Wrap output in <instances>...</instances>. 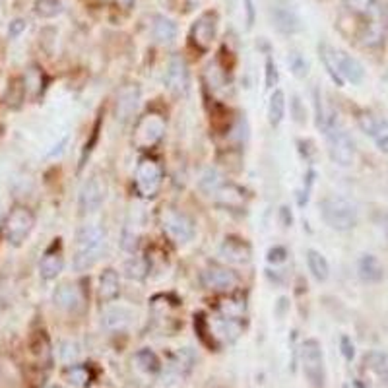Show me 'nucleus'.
I'll return each instance as SVG.
<instances>
[{"mask_svg":"<svg viewBox=\"0 0 388 388\" xmlns=\"http://www.w3.org/2000/svg\"><path fill=\"white\" fill-rule=\"evenodd\" d=\"M107 245V233L99 223H85L78 229L74 241V261L72 266L76 272H85L102 258Z\"/></svg>","mask_w":388,"mask_h":388,"instance_id":"nucleus-1","label":"nucleus"},{"mask_svg":"<svg viewBox=\"0 0 388 388\" xmlns=\"http://www.w3.org/2000/svg\"><path fill=\"white\" fill-rule=\"evenodd\" d=\"M321 216L336 231H349L357 226V208L344 196H326L321 202Z\"/></svg>","mask_w":388,"mask_h":388,"instance_id":"nucleus-2","label":"nucleus"},{"mask_svg":"<svg viewBox=\"0 0 388 388\" xmlns=\"http://www.w3.org/2000/svg\"><path fill=\"white\" fill-rule=\"evenodd\" d=\"M322 132L328 140V152L334 163L342 165V167H349L355 160V144L352 136L347 134L346 128L342 127L332 115L326 123V127L322 128Z\"/></svg>","mask_w":388,"mask_h":388,"instance_id":"nucleus-3","label":"nucleus"},{"mask_svg":"<svg viewBox=\"0 0 388 388\" xmlns=\"http://www.w3.org/2000/svg\"><path fill=\"white\" fill-rule=\"evenodd\" d=\"M160 226L163 233L173 241V243H188L194 237V221L185 212L177 210L173 206H163L158 214Z\"/></svg>","mask_w":388,"mask_h":388,"instance_id":"nucleus-4","label":"nucleus"},{"mask_svg":"<svg viewBox=\"0 0 388 388\" xmlns=\"http://www.w3.org/2000/svg\"><path fill=\"white\" fill-rule=\"evenodd\" d=\"M35 216L26 206H14L4 220V237L12 247H20L34 231Z\"/></svg>","mask_w":388,"mask_h":388,"instance_id":"nucleus-5","label":"nucleus"},{"mask_svg":"<svg viewBox=\"0 0 388 388\" xmlns=\"http://www.w3.org/2000/svg\"><path fill=\"white\" fill-rule=\"evenodd\" d=\"M301 365L307 380L314 388H322L324 384V355L322 347L317 340H305L301 344Z\"/></svg>","mask_w":388,"mask_h":388,"instance_id":"nucleus-6","label":"nucleus"},{"mask_svg":"<svg viewBox=\"0 0 388 388\" xmlns=\"http://www.w3.org/2000/svg\"><path fill=\"white\" fill-rule=\"evenodd\" d=\"M163 134H165V118L158 113H148L138 120L132 142H134L136 148L148 150V148H153L155 144L160 142Z\"/></svg>","mask_w":388,"mask_h":388,"instance_id":"nucleus-7","label":"nucleus"},{"mask_svg":"<svg viewBox=\"0 0 388 388\" xmlns=\"http://www.w3.org/2000/svg\"><path fill=\"white\" fill-rule=\"evenodd\" d=\"M134 183L138 193L142 194L144 198H153L163 183V169L152 158H144L136 167Z\"/></svg>","mask_w":388,"mask_h":388,"instance_id":"nucleus-8","label":"nucleus"},{"mask_svg":"<svg viewBox=\"0 0 388 388\" xmlns=\"http://www.w3.org/2000/svg\"><path fill=\"white\" fill-rule=\"evenodd\" d=\"M107 194V185L99 175H92L85 181L82 188H80V196H78V206L82 214H92V212L99 210V206L105 200Z\"/></svg>","mask_w":388,"mask_h":388,"instance_id":"nucleus-9","label":"nucleus"},{"mask_svg":"<svg viewBox=\"0 0 388 388\" xmlns=\"http://www.w3.org/2000/svg\"><path fill=\"white\" fill-rule=\"evenodd\" d=\"M216 35H218V14L204 12L202 16L194 22L193 29H190V41L196 49L208 51L216 39Z\"/></svg>","mask_w":388,"mask_h":388,"instance_id":"nucleus-10","label":"nucleus"},{"mask_svg":"<svg viewBox=\"0 0 388 388\" xmlns=\"http://www.w3.org/2000/svg\"><path fill=\"white\" fill-rule=\"evenodd\" d=\"M357 123L363 132L377 144L380 152L388 153V120L373 115L369 111H363L357 117Z\"/></svg>","mask_w":388,"mask_h":388,"instance_id":"nucleus-11","label":"nucleus"},{"mask_svg":"<svg viewBox=\"0 0 388 388\" xmlns=\"http://www.w3.org/2000/svg\"><path fill=\"white\" fill-rule=\"evenodd\" d=\"M270 16L272 22H274V27L278 29L279 34L293 35L303 29V22H301V18L297 14V10L286 4V2H276L272 6Z\"/></svg>","mask_w":388,"mask_h":388,"instance_id":"nucleus-12","label":"nucleus"},{"mask_svg":"<svg viewBox=\"0 0 388 388\" xmlns=\"http://www.w3.org/2000/svg\"><path fill=\"white\" fill-rule=\"evenodd\" d=\"M194 365H196V354H194L190 347L177 349L175 354L171 355L167 365H165L163 377L167 379V382H175V380L185 379L186 375H190Z\"/></svg>","mask_w":388,"mask_h":388,"instance_id":"nucleus-13","label":"nucleus"},{"mask_svg":"<svg viewBox=\"0 0 388 388\" xmlns=\"http://www.w3.org/2000/svg\"><path fill=\"white\" fill-rule=\"evenodd\" d=\"M200 279H202V286L212 291H233L239 286L235 272L221 266H208L200 274Z\"/></svg>","mask_w":388,"mask_h":388,"instance_id":"nucleus-14","label":"nucleus"},{"mask_svg":"<svg viewBox=\"0 0 388 388\" xmlns=\"http://www.w3.org/2000/svg\"><path fill=\"white\" fill-rule=\"evenodd\" d=\"M163 84L173 95H185L188 92V70H186V62L181 57H173L167 62Z\"/></svg>","mask_w":388,"mask_h":388,"instance_id":"nucleus-15","label":"nucleus"},{"mask_svg":"<svg viewBox=\"0 0 388 388\" xmlns=\"http://www.w3.org/2000/svg\"><path fill=\"white\" fill-rule=\"evenodd\" d=\"M336 64L338 72L344 82H349V84L359 85L365 80V68L359 60L347 55L346 51H336Z\"/></svg>","mask_w":388,"mask_h":388,"instance_id":"nucleus-16","label":"nucleus"},{"mask_svg":"<svg viewBox=\"0 0 388 388\" xmlns=\"http://www.w3.org/2000/svg\"><path fill=\"white\" fill-rule=\"evenodd\" d=\"M53 301H55V305H57L59 309L68 312L80 311L82 305H84V299H82L80 289H78L76 286H72V284H60V286L55 289V293H53Z\"/></svg>","mask_w":388,"mask_h":388,"instance_id":"nucleus-17","label":"nucleus"},{"mask_svg":"<svg viewBox=\"0 0 388 388\" xmlns=\"http://www.w3.org/2000/svg\"><path fill=\"white\" fill-rule=\"evenodd\" d=\"M220 256L223 261L233 262V264H247L251 261V247L243 239L228 237L220 247Z\"/></svg>","mask_w":388,"mask_h":388,"instance_id":"nucleus-18","label":"nucleus"},{"mask_svg":"<svg viewBox=\"0 0 388 388\" xmlns=\"http://www.w3.org/2000/svg\"><path fill=\"white\" fill-rule=\"evenodd\" d=\"M118 293H120V279H118L117 270H113V268L103 270V274L99 276V286H97L99 301L111 303V301L117 299Z\"/></svg>","mask_w":388,"mask_h":388,"instance_id":"nucleus-19","label":"nucleus"},{"mask_svg":"<svg viewBox=\"0 0 388 388\" xmlns=\"http://www.w3.org/2000/svg\"><path fill=\"white\" fill-rule=\"evenodd\" d=\"M103 326L109 332H123L132 322V312L127 307H111L103 312Z\"/></svg>","mask_w":388,"mask_h":388,"instance_id":"nucleus-20","label":"nucleus"},{"mask_svg":"<svg viewBox=\"0 0 388 388\" xmlns=\"http://www.w3.org/2000/svg\"><path fill=\"white\" fill-rule=\"evenodd\" d=\"M62 266H64V258H62V253H60L57 245L49 249L47 253L43 254L41 262H39V274H41L43 279H55L62 272Z\"/></svg>","mask_w":388,"mask_h":388,"instance_id":"nucleus-21","label":"nucleus"},{"mask_svg":"<svg viewBox=\"0 0 388 388\" xmlns=\"http://www.w3.org/2000/svg\"><path fill=\"white\" fill-rule=\"evenodd\" d=\"M357 272H359V278L367 284H377L384 276L382 270V264L377 256L373 254H363L359 262H357Z\"/></svg>","mask_w":388,"mask_h":388,"instance_id":"nucleus-22","label":"nucleus"},{"mask_svg":"<svg viewBox=\"0 0 388 388\" xmlns=\"http://www.w3.org/2000/svg\"><path fill=\"white\" fill-rule=\"evenodd\" d=\"M212 336L214 340L216 338H223L228 344L235 342L237 338L241 336V321H233V319H228V317H218L214 324H210Z\"/></svg>","mask_w":388,"mask_h":388,"instance_id":"nucleus-23","label":"nucleus"},{"mask_svg":"<svg viewBox=\"0 0 388 388\" xmlns=\"http://www.w3.org/2000/svg\"><path fill=\"white\" fill-rule=\"evenodd\" d=\"M212 196H214L216 202L223 204V206H228V208H239V206L245 204V193H243V188L231 185V183H223Z\"/></svg>","mask_w":388,"mask_h":388,"instance_id":"nucleus-24","label":"nucleus"},{"mask_svg":"<svg viewBox=\"0 0 388 388\" xmlns=\"http://www.w3.org/2000/svg\"><path fill=\"white\" fill-rule=\"evenodd\" d=\"M152 35L158 43L167 45V43L175 41V37H177V26H175V22L169 20V18L155 16L152 24Z\"/></svg>","mask_w":388,"mask_h":388,"instance_id":"nucleus-25","label":"nucleus"},{"mask_svg":"<svg viewBox=\"0 0 388 388\" xmlns=\"http://www.w3.org/2000/svg\"><path fill=\"white\" fill-rule=\"evenodd\" d=\"M344 6L347 12H352L355 16L369 18V20H377L380 14L379 2L377 0H344Z\"/></svg>","mask_w":388,"mask_h":388,"instance_id":"nucleus-26","label":"nucleus"},{"mask_svg":"<svg viewBox=\"0 0 388 388\" xmlns=\"http://www.w3.org/2000/svg\"><path fill=\"white\" fill-rule=\"evenodd\" d=\"M138 107V90L136 88H127L123 90L120 95H118L117 103V118L120 120H127V118L132 117V113Z\"/></svg>","mask_w":388,"mask_h":388,"instance_id":"nucleus-27","label":"nucleus"},{"mask_svg":"<svg viewBox=\"0 0 388 388\" xmlns=\"http://www.w3.org/2000/svg\"><path fill=\"white\" fill-rule=\"evenodd\" d=\"M307 266H309V272H311L314 279H319V282L328 279L330 264L319 251H314V249L307 251Z\"/></svg>","mask_w":388,"mask_h":388,"instance_id":"nucleus-28","label":"nucleus"},{"mask_svg":"<svg viewBox=\"0 0 388 388\" xmlns=\"http://www.w3.org/2000/svg\"><path fill=\"white\" fill-rule=\"evenodd\" d=\"M64 379H67L70 387L85 388L90 387V382L93 379V373L85 365H68L67 371H64Z\"/></svg>","mask_w":388,"mask_h":388,"instance_id":"nucleus-29","label":"nucleus"},{"mask_svg":"<svg viewBox=\"0 0 388 388\" xmlns=\"http://www.w3.org/2000/svg\"><path fill=\"white\" fill-rule=\"evenodd\" d=\"M319 57H321L322 64H324L326 72H328V76L332 78V82L336 85H344V80H342L340 72H338L336 49H332L326 43H321V45H319Z\"/></svg>","mask_w":388,"mask_h":388,"instance_id":"nucleus-30","label":"nucleus"},{"mask_svg":"<svg viewBox=\"0 0 388 388\" xmlns=\"http://www.w3.org/2000/svg\"><path fill=\"white\" fill-rule=\"evenodd\" d=\"M286 117V93L282 90H274L268 103V123L272 127H278Z\"/></svg>","mask_w":388,"mask_h":388,"instance_id":"nucleus-31","label":"nucleus"},{"mask_svg":"<svg viewBox=\"0 0 388 388\" xmlns=\"http://www.w3.org/2000/svg\"><path fill=\"white\" fill-rule=\"evenodd\" d=\"M134 363H136V367H138L140 371L150 373V375L161 371L160 357H158V355H155V352H153V349H150V347H142L140 352H136Z\"/></svg>","mask_w":388,"mask_h":388,"instance_id":"nucleus-32","label":"nucleus"},{"mask_svg":"<svg viewBox=\"0 0 388 388\" xmlns=\"http://www.w3.org/2000/svg\"><path fill=\"white\" fill-rule=\"evenodd\" d=\"M220 312H221V317H228V319H233V321H241L247 312L245 299L235 296L228 297V299H221Z\"/></svg>","mask_w":388,"mask_h":388,"instance_id":"nucleus-33","label":"nucleus"},{"mask_svg":"<svg viewBox=\"0 0 388 388\" xmlns=\"http://www.w3.org/2000/svg\"><path fill=\"white\" fill-rule=\"evenodd\" d=\"M32 354L41 365L51 363V344H49V338L45 336V332H37L32 338Z\"/></svg>","mask_w":388,"mask_h":388,"instance_id":"nucleus-34","label":"nucleus"},{"mask_svg":"<svg viewBox=\"0 0 388 388\" xmlns=\"http://www.w3.org/2000/svg\"><path fill=\"white\" fill-rule=\"evenodd\" d=\"M223 183H226V179H223V175H221L218 169H206L202 173V177H200V181H198V186H200V190H202L204 194L212 196Z\"/></svg>","mask_w":388,"mask_h":388,"instance_id":"nucleus-35","label":"nucleus"},{"mask_svg":"<svg viewBox=\"0 0 388 388\" xmlns=\"http://www.w3.org/2000/svg\"><path fill=\"white\" fill-rule=\"evenodd\" d=\"M150 272V262L144 256H132L130 261L125 264V276L130 279H144Z\"/></svg>","mask_w":388,"mask_h":388,"instance_id":"nucleus-36","label":"nucleus"},{"mask_svg":"<svg viewBox=\"0 0 388 388\" xmlns=\"http://www.w3.org/2000/svg\"><path fill=\"white\" fill-rule=\"evenodd\" d=\"M365 369L375 373L380 380H388V361L382 354H369L365 357Z\"/></svg>","mask_w":388,"mask_h":388,"instance_id":"nucleus-37","label":"nucleus"},{"mask_svg":"<svg viewBox=\"0 0 388 388\" xmlns=\"http://www.w3.org/2000/svg\"><path fill=\"white\" fill-rule=\"evenodd\" d=\"M206 78H208V84L214 92L223 90L228 85V76H226V68H221L218 62H210L206 67Z\"/></svg>","mask_w":388,"mask_h":388,"instance_id":"nucleus-38","label":"nucleus"},{"mask_svg":"<svg viewBox=\"0 0 388 388\" xmlns=\"http://www.w3.org/2000/svg\"><path fill=\"white\" fill-rule=\"evenodd\" d=\"M62 12L60 0H37L35 2V14L39 18H57Z\"/></svg>","mask_w":388,"mask_h":388,"instance_id":"nucleus-39","label":"nucleus"},{"mask_svg":"<svg viewBox=\"0 0 388 388\" xmlns=\"http://www.w3.org/2000/svg\"><path fill=\"white\" fill-rule=\"evenodd\" d=\"M287 64H289L291 72H293L297 78H305L309 74V62L305 60V57L301 53H291L289 59H287Z\"/></svg>","mask_w":388,"mask_h":388,"instance_id":"nucleus-40","label":"nucleus"},{"mask_svg":"<svg viewBox=\"0 0 388 388\" xmlns=\"http://www.w3.org/2000/svg\"><path fill=\"white\" fill-rule=\"evenodd\" d=\"M80 355V347L74 342H62L60 346V359L64 363H74Z\"/></svg>","mask_w":388,"mask_h":388,"instance_id":"nucleus-41","label":"nucleus"},{"mask_svg":"<svg viewBox=\"0 0 388 388\" xmlns=\"http://www.w3.org/2000/svg\"><path fill=\"white\" fill-rule=\"evenodd\" d=\"M274 85H278V67L272 59H266V88L272 90Z\"/></svg>","mask_w":388,"mask_h":388,"instance_id":"nucleus-42","label":"nucleus"},{"mask_svg":"<svg viewBox=\"0 0 388 388\" xmlns=\"http://www.w3.org/2000/svg\"><path fill=\"white\" fill-rule=\"evenodd\" d=\"M340 347H342V354H344V357H346L347 361H352L355 355V347L354 344H352V340L347 336H342V340H340Z\"/></svg>","mask_w":388,"mask_h":388,"instance_id":"nucleus-43","label":"nucleus"},{"mask_svg":"<svg viewBox=\"0 0 388 388\" xmlns=\"http://www.w3.org/2000/svg\"><path fill=\"white\" fill-rule=\"evenodd\" d=\"M26 20H22V18H18V20H14L12 24H10L8 27V34L10 37H18V35L24 34V29H26Z\"/></svg>","mask_w":388,"mask_h":388,"instance_id":"nucleus-44","label":"nucleus"},{"mask_svg":"<svg viewBox=\"0 0 388 388\" xmlns=\"http://www.w3.org/2000/svg\"><path fill=\"white\" fill-rule=\"evenodd\" d=\"M287 256V251L284 247H276V249H272L270 253H268V261L270 262H284Z\"/></svg>","mask_w":388,"mask_h":388,"instance_id":"nucleus-45","label":"nucleus"},{"mask_svg":"<svg viewBox=\"0 0 388 388\" xmlns=\"http://www.w3.org/2000/svg\"><path fill=\"white\" fill-rule=\"evenodd\" d=\"M245 10H247V27H253L254 24V0H245Z\"/></svg>","mask_w":388,"mask_h":388,"instance_id":"nucleus-46","label":"nucleus"},{"mask_svg":"<svg viewBox=\"0 0 388 388\" xmlns=\"http://www.w3.org/2000/svg\"><path fill=\"white\" fill-rule=\"evenodd\" d=\"M117 2H120V4H132V0H117Z\"/></svg>","mask_w":388,"mask_h":388,"instance_id":"nucleus-47","label":"nucleus"},{"mask_svg":"<svg viewBox=\"0 0 388 388\" xmlns=\"http://www.w3.org/2000/svg\"><path fill=\"white\" fill-rule=\"evenodd\" d=\"M51 388H59V387H51Z\"/></svg>","mask_w":388,"mask_h":388,"instance_id":"nucleus-48","label":"nucleus"},{"mask_svg":"<svg viewBox=\"0 0 388 388\" xmlns=\"http://www.w3.org/2000/svg\"><path fill=\"white\" fill-rule=\"evenodd\" d=\"M346 388H347V387H346Z\"/></svg>","mask_w":388,"mask_h":388,"instance_id":"nucleus-49","label":"nucleus"}]
</instances>
